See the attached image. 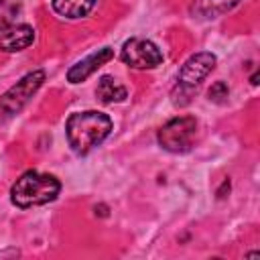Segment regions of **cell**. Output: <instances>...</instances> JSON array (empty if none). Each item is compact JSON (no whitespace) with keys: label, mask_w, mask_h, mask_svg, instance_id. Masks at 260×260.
Here are the masks:
<instances>
[{"label":"cell","mask_w":260,"mask_h":260,"mask_svg":"<svg viewBox=\"0 0 260 260\" xmlns=\"http://www.w3.org/2000/svg\"><path fill=\"white\" fill-rule=\"evenodd\" d=\"M112 132V120L104 112L85 110L75 112L65 122V134L71 150L79 156L93 150L98 144H102Z\"/></svg>","instance_id":"obj_1"},{"label":"cell","mask_w":260,"mask_h":260,"mask_svg":"<svg viewBox=\"0 0 260 260\" xmlns=\"http://www.w3.org/2000/svg\"><path fill=\"white\" fill-rule=\"evenodd\" d=\"M59 191H61V183L57 177L39 173V171H26L12 185L10 199L16 207L26 209V207L45 205V203L57 199Z\"/></svg>","instance_id":"obj_2"},{"label":"cell","mask_w":260,"mask_h":260,"mask_svg":"<svg viewBox=\"0 0 260 260\" xmlns=\"http://www.w3.org/2000/svg\"><path fill=\"white\" fill-rule=\"evenodd\" d=\"M197 128L199 126H197V120L193 116H179V118L169 120L158 130L156 140L165 150L181 154V152L191 150L195 136H197Z\"/></svg>","instance_id":"obj_3"},{"label":"cell","mask_w":260,"mask_h":260,"mask_svg":"<svg viewBox=\"0 0 260 260\" xmlns=\"http://www.w3.org/2000/svg\"><path fill=\"white\" fill-rule=\"evenodd\" d=\"M45 81V71L37 69L26 73L16 85H12L2 98H0V120L14 116L16 112H20V108L35 95V91L43 85Z\"/></svg>","instance_id":"obj_4"},{"label":"cell","mask_w":260,"mask_h":260,"mask_svg":"<svg viewBox=\"0 0 260 260\" xmlns=\"http://www.w3.org/2000/svg\"><path fill=\"white\" fill-rule=\"evenodd\" d=\"M120 59L132 69H154L162 63V53L152 41L132 37L122 45Z\"/></svg>","instance_id":"obj_5"},{"label":"cell","mask_w":260,"mask_h":260,"mask_svg":"<svg viewBox=\"0 0 260 260\" xmlns=\"http://www.w3.org/2000/svg\"><path fill=\"white\" fill-rule=\"evenodd\" d=\"M217 59L213 53H207V51H201V53H195L191 55L183 67L179 69V77H177V89H193L195 85H199L215 67Z\"/></svg>","instance_id":"obj_6"},{"label":"cell","mask_w":260,"mask_h":260,"mask_svg":"<svg viewBox=\"0 0 260 260\" xmlns=\"http://www.w3.org/2000/svg\"><path fill=\"white\" fill-rule=\"evenodd\" d=\"M35 43V28L24 22H14L0 28V51L16 53Z\"/></svg>","instance_id":"obj_7"},{"label":"cell","mask_w":260,"mask_h":260,"mask_svg":"<svg viewBox=\"0 0 260 260\" xmlns=\"http://www.w3.org/2000/svg\"><path fill=\"white\" fill-rule=\"evenodd\" d=\"M110 59H114V49L112 47H104V49H98L95 53L87 55L85 59L77 61L75 65L69 67L67 71V81L69 83H81L85 81L91 73H95L102 65H106Z\"/></svg>","instance_id":"obj_8"},{"label":"cell","mask_w":260,"mask_h":260,"mask_svg":"<svg viewBox=\"0 0 260 260\" xmlns=\"http://www.w3.org/2000/svg\"><path fill=\"white\" fill-rule=\"evenodd\" d=\"M95 95L102 104H114V102H124L128 95V89L112 75H102L98 81Z\"/></svg>","instance_id":"obj_9"},{"label":"cell","mask_w":260,"mask_h":260,"mask_svg":"<svg viewBox=\"0 0 260 260\" xmlns=\"http://www.w3.org/2000/svg\"><path fill=\"white\" fill-rule=\"evenodd\" d=\"M51 4H53V10L59 16L83 18V16H87L93 10L95 0H51Z\"/></svg>","instance_id":"obj_10"},{"label":"cell","mask_w":260,"mask_h":260,"mask_svg":"<svg viewBox=\"0 0 260 260\" xmlns=\"http://www.w3.org/2000/svg\"><path fill=\"white\" fill-rule=\"evenodd\" d=\"M238 4H240V0H195L193 12L201 18H215V16L232 10Z\"/></svg>","instance_id":"obj_11"},{"label":"cell","mask_w":260,"mask_h":260,"mask_svg":"<svg viewBox=\"0 0 260 260\" xmlns=\"http://www.w3.org/2000/svg\"><path fill=\"white\" fill-rule=\"evenodd\" d=\"M22 14V0H0V28L18 22Z\"/></svg>","instance_id":"obj_12"},{"label":"cell","mask_w":260,"mask_h":260,"mask_svg":"<svg viewBox=\"0 0 260 260\" xmlns=\"http://www.w3.org/2000/svg\"><path fill=\"white\" fill-rule=\"evenodd\" d=\"M228 93H230V89H228V85H225L223 81H215V83L209 87V98H211L213 102H223V100L228 98Z\"/></svg>","instance_id":"obj_13"}]
</instances>
